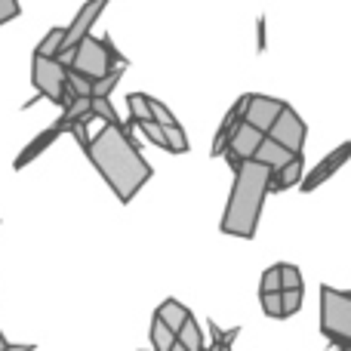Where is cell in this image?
<instances>
[{
  "label": "cell",
  "mask_w": 351,
  "mask_h": 351,
  "mask_svg": "<svg viewBox=\"0 0 351 351\" xmlns=\"http://www.w3.org/2000/svg\"><path fill=\"white\" fill-rule=\"evenodd\" d=\"M123 71H127V65H117V68H111V71L105 74V77L93 80V99H108L111 93H114V86L121 84Z\"/></svg>",
  "instance_id": "cell-20"
},
{
  "label": "cell",
  "mask_w": 351,
  "mask_h": 351,
  "mask_svg": "<svg viewBox=\"0 0 351 351\" xmlns=\"http://www.w3.org/2000/svg\"><path fill=\"white\" fill-rule=\"evenodd\" d=\"M262 139H265V133L256 130L253 123H247V121L237 123V130L228 139V148H225V160L231 164V170L241 167L243 160H253L256 152H259V145H262Z\"/></svg>",
  "instance_id": "cell-8"
},
{
  "label": "cell",
  "mask_w": 351,
  "mask_h": 351,
  "mask_svg": "<svg viewBox=\"0 0 351 351\" xmlns=\"http://www.w3.org/2000/svg\"><path fill=\"white\" fill-rule=\"evenodd\" d=\"M164 133H167V152H173V154H185L188 148V136H185V130H182V123L176 121L170 123V127H164Z\"/></svg>",
  "instance_id": "cell-21"
},
{
  "label": "cell",
  "mask_w": 351,
  "mask_h": 351,
  "mask_svg": "<svg viewBox=\"0 0 351 351\" xmlns=\"http://www.w3.org/2000/svg\"><path fill=\"white\" fill-rule=\"evenodd\" d=\"M148 336H152V348L154 351H170L176 346V333L170 327H167L160 317H152V330H148Z\"/></svg>",
  "instance_id": "cell-19"
},
{
  "label": "cell",
  "mask_w": 351,
  "mask_h": 351,
  "mask_svg": "<svg viewBox=\"0 0 351 351\" xmlns=\"http://www.w3.org/2000/svg\"><path fill=\"white\" fill-rule=\"evenodd\" d=\"M3 346H6V339H3V333H0V351H3Z\"/></svg>",
  "instance_id": "cell-34"
},
{
  "label": "cell",
  "mask_w": 351,
  "mask_h": 351,
  "mask_svg": "<svg viewBox=\"0 0 351 351\" xmlns=\"http://www.w3.org/2000/svg\"><path fill=\"white\" fill-rule=\"evenodd\" d=\"M68 127H71V117H68L65 111H62V117L53 123V127H47L40 136H34V139H31L28 145H25L22 152H19V158H16V164H12V170H25V167H28L31 160H37V158H40V154L47 152V148L53 145V142L59 139L62 133H68Z\"/></svg>",
  "instance_id": "cell-10"
},
{
  "label": "cell",
  "mask_w": 351,
  "mask_h": 351,
  "mask_svg": "<svg viewBox=\"0 0 351 351\" xmlns=\"http://www.w3.org/2000/svg\"><path fill=\"white\" fill-rule=\"evenodd\" d=\"M65 31L68 28H49L47 34H43V40L34 47V56H43V59H56L62 49V43H65Z\"/></svg>",
  "instance_id": "cell-17"
},
{
  "label": "cell",
  "mask_w": 351,
  "mask_h": 351,
  "mask_svg": "<svg viewBox=\"0 0 351 351\" xmlns=\"http://www.w3.org/2000/svg\"><path fill=\"white\" fill-rule=\"evenodd\" d=\"M206 327H210L213 339H216V346H213V348H225V346H231V342L237 339V333H241V327H231L228 333H225V330H219V327H216V321H206Z\"/></svg>",
  "instance_id": "cell-25"
},
{
  "label": "cell",
  "mask_w": 351,
  "mask_h": 351,
  "mask_svg": "<svg viewBox=\"0 0 351 351\" xmlns=\"http://www.w3.org/2000/svg\"><path fill=\"white\" fill-rule=\"evenodd\" d=\"M93 114L102 117L105 123H121V117H117L114 105H111V99H93Z\"/></svg>",
  "instance_id": "cell-24"
},
{
  "label": "cell",
  "mask_w": 351,
  "mask_h": 351,
  "mask_svg": "<svg viewBox=\"0 0 351 351\" xmlns=\"http://www.w3.org/2000/svg\"><path fill=\"white\" fill-rule=\"evenodd\" d=\"M136 127H139V133L145 136L152 145H158V148H164L167 152V133H164V127H160L158 121H139Z\"/></svg>",
  "instance_id": "cell-22"
},
{
  "label": "cell",
  "mask_w": 351,
  "mask_h": 351,
  "mask_svg": "<svg viewBox=\"0 0 351 351\" xmlns=\"http://www.w3.org/2000/svg\"><path fill=\"white\" fill-rule=\"evenodd\" d=\"M127 108H130L127 130L136 127L139 121H154V117H152V102H148L145 93H130V96H127Z\"/></svg>",
  "instance_id": "cell-16"
},
{
  "label": "cell",
  "mask_w": 351,
  "mask_h": 351,
  "mask_svg": "<svg viewBox=\"0 0 351 351\" xmlns=\"http://www.w3.org/2000/svg\"><path fill=\"white\" fill-rule=\"evenodd\" d=\"M176 339H179L188 351H204L206 348L204 346V330H200V324L194 321V317H188V321L182 324V330L176 333Z\"/></svg>",
  "instance_id": "cell-18"
},
{
  "label": "cell",
  "mask_w": 351,
  "mask_h": 351,
  "mask_svg": "<svg viewBox=\"0 0 351 351\" xmlns=\"http://www.w3.org/2000/svg\"><path fill=\"white\" fill-rule=\"evenodd\" d=\"M68 68H71V71H77V74H86L90 80H99V77H105L111 68H117V65H111L108 47H105L102 37L86 34L84 40L77 43V49H74Z\"/></svg>",
  "instance_id": "cell-5"
},
{
  "label": "cell",
  "mask_w": 351,
  "mask_h": 351,
  "mask_svg": "<svg viewBox=\"0 0 351 351\" xmlns=\"http://www.w3.org/2000/svg\"><path fill=\"white\" fill-rule=\"evenodd\" d=\"M280 299H284V317L296 315L302 308V290H280Z\"/></svg>",
  "instance_id": "cell-29"
},
{
  "label": "cell",
  "mask_w": 351,
  "mask_h": 351,
  "mask_svg": "<svg viewBox=\"0 0 351 351\" xmlns=\"http://www.w3.org/2000/svg\"><path fill=\"white\" fill-rule=\"evenodd\" d=\"M148 102H152V117H154V121L160 123V127H170V123H176L173 111L167 108V105L160 102V99H152V96H148Z\"/></svg>",
  "instance_id": "cell-28"
},
{
  "label": "cell",
  "mask_w": 351,
  "mask_h": 351,
  "mask_svg": "<svg viewBox=\"0 0 351 351\" xmlns=\"http://www.w3.org/2000/svg\"><path fill=\"white\" fill-rule=\"evenodd\" d=\"M170 351H188V348H185V346H182V342H179V339H176V346H173Z\"/></svg>",
  "instance_id": "cell-33"
},
{
  "label": "cell",
  "mask_w": 351,
  "mask_h": 351,
  "mask_svg": "<svg viewBox=\"0 0 351 351\" xmlns=\"http://www.w3.org/2000/svg\"><path fill=\"white\" fill-rule=\"evenodd\" d=\"M31 84H34L37 96L49 99L53 105H62V111L77 99L71 93V86H68V65L59 59L34 56V59H31Z\"/></svg>",
  "instance_id": "cell-3"
},
{
  "label": "cell",
  "mask_w": 351,
  "mask_h": 351,
  "mask_svg": "<svg viewBox=\"0 0 351 351\" xmlns=\"http://www.w3.org/2000/svg\"><path fill=\"white\" fill-rule=\"evenodd\" d=\"M84 154L121 204H130L154 176L152 164L142 158L139 145L123 123H102V130L90 139Z\"/></svg>",
  "instance_id": "cell-1"
},
{
  "label": "cell",
  "mask_w": 351,
  "mask_h": 351,
  "mask_svg": "<svg viewBox=\"0 0 351 351\" xmlns=\"http://www.w3.org/2000/svg\"><path fill=\"white\" fill-rule=\"evenodd\" d=\"M268 136H271L274 142H280L284 148H290L293 154H302L305 136H308V127H305V121L299 117L296 108L284 105V111L278 114V121H274V127L268 130Z\"/></svg>",
  "instance_id": "cell-7"
},
{
  "label": "cell",
  "mask_w": 351,
  "mask_h": 351,
  "mask_svg": "<svg viewBox=\"0 0 351 351\" xmlns=\"http://www.w3.org/2000/svg\"><path fill=\"white\" fill-rule=\"evenodd\" d=\"M37 346H22V342H19V346H16V342H6V346H3V351H34Z\"/></svg>",
  "instance_id": "cell-32"
},
{
  "label": "cell",
  "mask_w": 351,
  "mask_h": 351,
  "mask_svg": "<svg viewBox=\"0 0 351 351\" xmlns=\"http://www.w3.org/2000/svg\"><path fill=\"white\" fill-rule=\"evenodd\" d=\"M204 351H206V348H204Z\"/></svg>",
  "instance_id": "cell-36"
},
{
  "label": "cell",
  "mask_w": 351,
  "mask_h": 351,
  "mask_svg": "<svg viewBox=\"0 0 351 351\" xmlns=\"http://www.w3.org/2000/svg\"><path fill=\"white\" fill-rule=\"evenodd\" d=\"M111 0H86L84 6L77 10V16H74V22L68 25V31H65V43H62V49H59V56L56 59L59 62H71V56H74V49H77V43L84 40L86 34H93V25L99 22V16L105 12V6H108Z\"/></svg>",
  "instance_id": "cell-6"
},
{
  "label": "cell",
  "mask_w": 351,
  "mask_h": 351,
  "mask_svg": "<svg viewBox=\"0 0 351 351\" xmlns=\"http://www.w3.org/2000/svg\"><path fill=\"white\" fill-rule=\"evenodd\" d=\"M336 351H351V346H339V348H336Z\"/></svg>",
  "instance_id": "cell-35"
},
{
  "label": "cell",
  "mask_w": 351,
  "mask_h": 351,
  "mask_svg": "<svg viewBox=\"0 0 351 351\" xmlns=\"http://www.w3.org/2000/svg\"><path fill=\"white\" fill-rule=\"evenodd\" d=\"M154 317H160V321H164L173 333H179L182 324L191 317V311H188V305H182L179 299H164V302L158 305V311H154Z\"/></svg>",
  "instance_id": "cell-15"
},
{
  "label": "cell",
  "mask_w": 351,
  "mask_h": 351,
  "mask_svg": "<svg viewBox=\"0 0 351 351\" xmlns=\"http://www.w3.org/2000/svg\"><path fill=\"white\" fill-rule=\"evenodd\" d=\"M287 102H280V99L274 96H262V93H247V105H243V121L253 123L256 130H262V133L268 136V130L274 127V121H278V114L284 111Z\"/></svg>",
  "instance_id": "cell-9"
},
{
  "label": "cell",
  "mask_w": 351,
  "mask_h": 351,
  "mask_svg": "<svg viewBox=\"0 0 351 351\" xmlns=\"http://www.w3.org/2000/svg\"><path fill=\"white\" fill-rule=\"evenodd\" d=\"M280 290H302V271L296 265H280Z\"/></svg>",
  "instance_id": "cell-23"
},
{
  "label": "cell",
  "mask_w": 351,
  "mask_h": 351,
  "mask_svg": "<svg viewBox=\"0 0 351 351\" xmlns=\"http://www.w3.org/2000/svg\"><path fill=\"white\" fill-rule=\"evenodd\" d=\"M271 167L259 164V160H243L241 167H234V185H231L228 204H225L222 222H219L222 234L253 241L256 228H259L262 204L271 194Z\"/></svg>",
  "instance_id": "cell-2"
},
{
  "label": "cell",
  "mask_w": 351,
  "mask_h": 351,
  "mask_svg": "<svg viewBox=\"0 0 351 351\" xmlns=\"http://www.w3.org/2000/svg\"><path fill=\"white\" fill-rule=\"evenodd\" d=\"M262 311L268 317H284V299H280V293H262Z\"/></svg>",
  "instance_id": "cell-26"
},
{
  "label": "cell",
  "mask_w": 351,
  "mask_h": 351,
  "mask_svg": "<svg viewBox=\"0 0 351 351\" xmlns=\"http://www.w3.org/2000/svg\"><path fill=\"white\" fill-rule=\"evenodd\" d=\"M296 158V154L290 152V148H284L280 142H274L271 136H265L262 139V145H259V152H256V158L253 160H259V164H265V167H271L274 173L280 170V167H287L290 160Z\"/></svg>",
  "instance_id": "cell-13"
},
{
  "label": "cell",
  "mask_w": 351,
  "mask_h": 351,
  "mask_svg": "<svg viewBox=\"0 0 351 351\" xmlns=\"http://www.w3.org/2000/svg\"><path fill=\"white\" fill-rule=\"evenodd\" d=\"M302 179H305V158L296 154L290 164L280 167V170L271 176V191L278 194V191H287V188H296Z\"/></svg>",
  "instance_id": "cell-14"
},
{
  "label": "cell",
  "mask_w": 351,
  "mask_h": 351,
  "mask_svg": "<svg viewBox=\"0 0 351 351\" xmlns=\"http://www.w3.org/2000/svg\"><path fill=\"white\" fill-rule=\"evenodd\" d=\"M321 333L333 346H351V293L321 287Z\"/></svg>",
  "instance_id": "cell-4"
},
{
  "label": "cell",
  "mask_w": 351,
  "mask_h": 351,
  "mask_svg": "<svg viewBox=\"0 0 351 351\" xmlns=\"http://www.w3.org/2000/svg\"><path fill=\"white\" fill-rule=\"evenodd\" d=\"M348 158H351V142H342L339 148H333V152H330L327 158H324L321 164L315 167V170H311L302 182H299V188H302V191H315V188H321L324 182L330 179V176H336L342 167L348 164Z\"/></svg>",
  "instance_id": "cell-11"
},
{
  "label": "cell",
  "mask_w": 351,
  "mask_h": 351,
  "mask_svg": "<svg viewBox=\"0 0 351 351\" xmlns=\"http://www.w3.org/2000/svg\"><path fill=\"white\" fill-rule=\"evenodd\" d=\"M262 293H280V265H271L262 271V284H259Z\"/></svg>",
  "instance_id": "cell-27"
},
{
  "label": "cell",
  "mask_w": 351,
  "mask_h": 351,
  "mask_svg": "<svg viewBox=\"0 0 351 351\" xmlns=\"http://www.w3.org/2000/svg\"><path fill=\"white\" fill-rule=\"evenodd\" d=\"M243 105H247V96H241L234 105H231V111L222 117V123H219V130H216V136H213V158H222L225 154V148H228V139H231V133L237 130V123L243 121Z\"/></svg>",
  "instance_id": "cell-12"
},
{
  "label": "cell",
  "mask_w": 351,
  "mask_h": 351,
  "mask_svg": "<svg viewBox=\"0 0 351 351\" xmlns=\"http://www.w3.org/2000/svg\"><path fill=\"white\" fill-rule=\"evenodd\" d=\"M256 43H259V53H265L268 49V37H265V16H259V22H256Z\"/></svg>",
  "instance_id": "cell-31"
},
{
  "label": "cell",
  "mask_w": 351,
  "mask_h": 351,
  "mask_svg": "<svg viewBox=\"0 0 351 351\" xmlns=\"http://www.w3.org/2000/svg\"><path fill=\"white\" fill-rule=\"evenodd\" d=\"M19 12H22L19 0H0V28H3L6 22H12V19H19Z\"/></svg>",
  "instance_id": "cell-30"
}]
</instances>
